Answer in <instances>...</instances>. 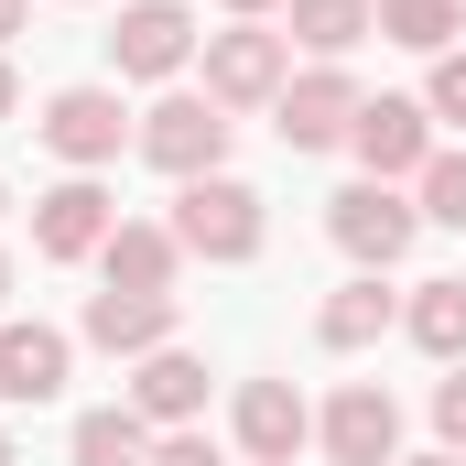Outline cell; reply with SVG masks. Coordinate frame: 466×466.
I'll use <instances>...</instances> for the list:
<instances>
[{"label":"cell","mask_w":466,"mask_h":466,"mask_svg":"<svg viewBox=\"0 0 466 466\" xmlns=\"http://www.w3.org/2000/svg\"><path fill=\"white\" fill-rule=\"evenodd\" d=\"M163 228L185 238V260H218V271H238V260H260L271 207H260L238 174H196V185H174V218H163Z\"/></svg>","instance_id":"6da1fadb"},{"label":"cell","mask_w":466,"mask_h":466,"mask_svg":"<svg viewBox=\"0 0 466 466\" xmlns=\"http://www.w3.org/2000/svg\"><path fill=\"white\" fill-rule=\"evenodd\" d=\"M228 141H238V119L218 109V98H196V87H174V98H152L141 109V163L152 174H174V185H196V174H228Z\"/></svg>","instance_id":"7a4b0ae2"},{"label":"cell","mask_w":466,"mask_h":466,"mask_svg":"<svg viewBox=\"0 0 466 466\" xmlns=\"http://www.w3.org/2000/svg\"><path fill=\"white\" fill-rule=\"evenodd\" d=\"M33 130H44V152H55L66 174H109L119 152L141 141V119L119 109V87H55V98H44V119H33Z\"/></svg>","instance_id":"3957f363"},{"label":"cell","mask_w":466,"mask_h":466,"mask_svg":"<svg viewBox=\"0 0 466 466\" xmlns=\"http://www.w3.org/2000/svg\"><path fill=\"white\" fill-rule=\"evenodd\" d=\"M196 55H207V98L218 109H271L293 87V33H271V22H228Z\"/></svg>","instance_id":"277c9868"},{"label":"cell","mask_w":466,"mask_h":466,"mask_svg":"<svg viewBox=\"0 0 466 466\" xmlns=\"http://www.w3.org/2000/svg\"><path fill=\"white\" fill-rule=\"evenodd\" d=\"M196 44H207V22H196L185 0H119L109 66L130 76V87H163V76H185V66H196Z\"/></svg>","instance_id":"5b68a950"},{"label":"cell","mask_w":466,"mask_h":466,"mask_svg":"<svg viewBox=\"0 0 466 466\" xmlns=\"http://www.w3.org/2000/svg\"><path fill=\"white\" fill-rule=\"evenodd\" d=\"M326 238L348 249L358 271H390V260L423 238V207H412L401 185H369V174H358L348 196H326Z\"/></svg>","instance_id":"8992f818"},{"label":"cell","mask_w":466,"mask_h":466,"mask_svg":"<svg viewBox=\"0 0 466 466\" xmlns=\"http://www.w3.org/2000/svg\"><path fill=\"white\" fill-rule=\"evenodd\" d=\"M348 152H358L369 185H412V174L434 163V109H423V98H358Z\"/></svg>","instance_id":"52a82bcc"},{"label":"cell","mask_w":466,"mask_h":466,"mask_svg":"<svg viewBox=\"0 0 466 466\" xmlns=\"http://www.w3.org/2000/svg\"><path fill=\"white\" fill-rule=\"evenodd\" d=\"M315 445H326V466H401V401L380 380H348L315 412Z\"/></svg>","instance_id":"ba28073f"},{"label":"cell","mask_w":466,"mask_h":466,"mask_svg":"<svg viewBox=\"0 0 466 466\" xmlns=\"http://www.w3.org/2000/svg\"><path fill=\"white\" fill-rule=\"evenodd\" d=\"M228 434H238V456H249V466H293L304 445H315V401H304L293 380H238Z\"/></svg>","instance_id":"9c48e42d"},{"label":"cell","mask_w":466,"mask_h":466,"mask_svg":"<svg viewBox=\"0 0 466 466\" xmlns=\"http://www.w3.org/2000/svg\"><path fill=\"white\" fill-rule=\"evenodd\" d=\"M271 130H282L293 152H337V141L358 130V76L348 66H304V76L271 98Z\"/></svg>","instance_id":"30bf717a"},{"label":"cell","mask_w":466,"mask_h":466,"mask_svg":"<svg viewBox=\"0 0 466 466\" xmlns=\"http://www.w3.org/2000/svg\"><path fill=\"white\" fill-rule=\"evenodd\" d=\"M109 228H119V207H109L98 174H66L55 196H33V249H44V260H98Z\"/></svg>","instance_id":"8fae6325"},{"label":"cell","mask_w":466,"mask_h":466,"mask_svg":"<svg viewBox=\"0 0 466 466\" xmlns=\"http://www.w3.org/2000/svg\"><path fill=\"white\" fill-rule=\"evenodd\" d=\"M174 326H185V304L174 293H87V315H76V337L87 348H109V358H152V348H174Z\"/></svg>","instance_id":"7c38bea8"},{"label":"cell","mask_w":466,"mask_h":466,"mask_svg":"<svg viewBox=\"0 0 466 466\" xmlns=\"http://www.w3.org/2000/svg\"><path fill=\"white\" fill-rule=\"evenodd\" d=\"M130 412H141L152 434L196 423V412H207V358H196V348H152V358H130Z\"/></svg>","instance_id":"4fadbf2b"},{"label":"cell","mask_w":466,"mask_h":466,"mask_svg":"<svg viewBox=\"0 0 466 466\" xmlns=\"http://www.w3.org/2000/svg\"><path fill=\"white\" fill-rule=\"evenodd\" d=\"M174 271H185V238L163 228V218H119L109 249H98V282L109 293H174Z\"/></svg>","instance_id":"5bb4252c"},{"label":"cell","mask_w":466,"mask_h":466,"mask_svg":"<svg viewBox=\"0 0 466 466\" xmlns=\"http://www.w3.org/2000/svg\"><path fill=\"white\" fill-rule=\"evenodd\" d=\"M66 369H76L66 326H0V401H55Z\"/></svg>","instance_id":"9a60e30c"},{"label":"cell","mask_w":466,"mask_h":466,"mask_svg":"<svg viewBox=\"0 0 466 466\" xmlns=\"http://www.w3.org/2000/svg\"><path fill=\"white\" fill-rule=\"evenodd\" d=\"M282 33H293L315 66H348L358 44L380 33V0H282Z\"/></svg>","instance_id":"2e32d148"},{"label":"cell","mask_w":466,"mask_h":466,"mask_svg":"<svg viewBox=\"0 0 466 466\" xmlns=\"http://www.w3.org/2000/svg\"><path fill=\"white\" fill-rule=\"evenodd\" d=\"M390 326H401V293H380V271H358V282H337V293H326V315H315V337H326L337 358L380 348Z\"/></svg>","instance_id":"e0dca14e"},{"label":"cell","mask_w":466,"mask_h":466,"mask_svg":"<svg viewBox=\"0 0 466 466\" xmlns=\"http://www.w3.org/2000/svg\"><path fill=\"white\" fill-rule=\"evenodd\" d=\"M401 337H412L423 358H445V369H456V358H466V282H412Z\"/></svg>","instance_id":"ac0fdd59"},{"label":"cell","mask_w":466,"mask_h":466,"mask_svg":"<svg viewBox=\"0 0 466 466\" xmlns=\"http://www.w3.org/2000/svg\"><path fill=\"white\" fill-rule=\"evenodd\" d=\"M66 456H76V466H152V423H141L130 401H109V412H76Z\"/></svg>","instance_id":"d6986e66"},{"label":"cell","mask_w":466,"mask_h":466,"mask_svg":"<svg viewBox=\"0 0 466 466\" xmlns=\"http://www.w3.org/2000/svg\"><path fill=\"white\" fill-rule=\"evenodd\" d=\"M466 33V0H380V44H401V55H456Z\"/></svg>","instance_id":"ffe728a7"},{"label":"cell","mask_w":466,"mask_h":466,"mask_svg":"<svg viewBox=\"0 0 466 466\" xmlns=\"http://www.w3.org/2000/svg\"><path fill=\"white\" fill-rule=\"evenodd\" d=\"M412 207H423L434 228H466V152H434V163L412 174Z\"/></svg>","instance_id":"44dd1931"},{"label":"cell","mask_w":466,"mask_h":466,"mask_svg":"<svg viewBox=\"0 0 466 466\" xmlns=\"http://www.w3.org/2000/svg\"><path fill=\"white\" fill-rule=\"evenodd\" d=\"M434 434H445V456H466V358L434 380Z\"/></svg>","instance_id":"7402d4cb"},{"label":"cell","mask_w":466,"mask_h":466,"mask_svg":"<svg viewBox=\"0 0 466 466\" xmlns=\"http://www.w3.org/2000/svg\"><path fill=\"white\" fill-rule=\"evenodd\" d=\"M152 466H228L207 445V423H174V434H152Z\"/></svg>","instance_id":"603a6c76"},{"label":"cell","mask_w":466,"mask_h":466,"mask_svg":"<svg viewBox=\"0 0 466 466\" xmlns=\"http://www.w3.org/2000/svg\"><path fill=\"white\" fill-rule=\"evenodd\" d=\"M423 109H434V119H466V55H434V76H423Z\"/></svg>","instance_id":"cb8c5ba5"},{"label":"cell","mask_w":466,"mask_h":466,"mask_svg":"<svg viewBox=\"0 0 466 466\" xmlns=\"http://www.w3.org/2000/svg\"><path fill=\"white\" fill-rule=\"evenodd\" d=\"M218 11H228V22H271L282 0H218Z\"/></svg>","instance_id":"d4e9b609"},{"label":"cell","mask_w":466,"mask_h":466,"mask_svg":"<svg viewBox=\"0 0 466 466\" xmlns=\"http://www.w3.org/2000/svg\"><path fill=\"white\" fill-rule=\"evenodd\" d=\"M22 22H33V0H0V44H11V33H22Z\"/></svg>","instance_id":"484cf974"},{"label":"cell","mask_w":466,"mask_h":466,"mask_svg":"<svg viewBox=\"0 0 466 466\" xmlns=\"http://www.w3.org/2000/svg\"><path fill=\"white\" fill-rule=\"evenodd\" d=\"M11 109H22V76H11V55H0V119H11Z\"/></svg>","instance_id":"4316f807"},{"label":"cell","mask_w":466,"mask_h":466,"mask_svg":"<svg viewBox=\"0 0 466 466\" xmlns=\"http://www.w3.org/2000/svg\"><path fill=\"white\" fill-rule=\"evenodd\" d=\"M401 466H466V456H445V445H434V456H401Z\"/></svg>","instance_id":"83f0119b"},{"label":"cell","mask_w":466,"mask_h":466,"mask_svg":"<svg viewBox=\"0 0 466 466\" xmlns=\"http://www.w3.org/2000/svg\"><path fill=\"white\" fill-rule=\"evenodd\" d=\"M0 304H11V249H0Z\"/></svg>","instance_id":"f1b7e54d"},{"label":"cell","mask_w":466,"mask_h":466,"mask_svg":"<svg viewBox=\"0 0 466 466\" xmlns=\"http://www.w3.org/2000/svg\"><path fill=\"white\" fill-rule=\"evenodd\" d=\"M0 466H11V434H0Z\"/></svg>","instance_id":"f546056e"},{"label":"cell","mask_w":466,"mask_h":466,"mask_svg":"<svg viewBox=\"0 0 466 466\" xmlns=\"http://www.w3.org/2000/svg\"><path fill=\"white\" fill-rule=\"evenodd\" d=\"M0 207H11V196H0Z\"/></svg>","instance_id":"4dcf8cb0"}]
</instances>
